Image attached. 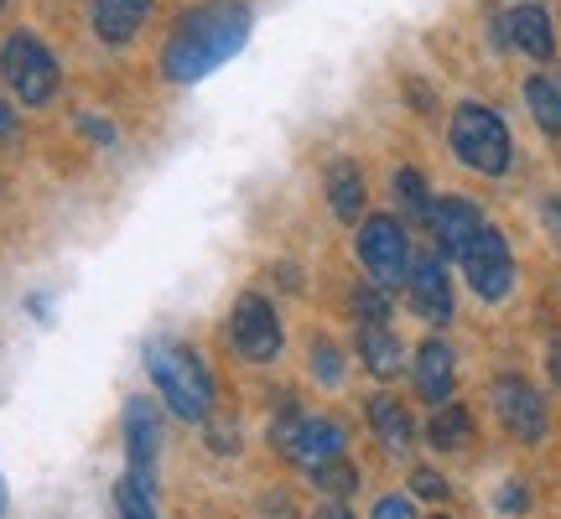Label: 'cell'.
<instances>
[{
  "instance_id": "obj_1",
  "label": "cell",
  "mask_w": 561,
  "mask_h": 519,
  "mask_svg": "<svg viewBox=\"0 0 561 519\" xmlns=\"http://www.w3.org/2000/svg\"><path fill=\"white\" fill-rule=\"evenodd\" d=\"M250 37V5L240 0H208L198 11H187L178 21V32L167 42V79L172 83H198L203 73H214L219 62H229Z\"/></svg>"
},
{
  "instance_id": "obj_2",
  "label": "cell",
  "mask_w": 561,
  "mask_h": 519,
  "mask_svg": "<svg viewBox=\"0 0 561 519\" xmlns=\"http://www.w3.org/2000/svg\"><path fill=\"white\" fill-rule=\"evenodd\" d=\"M146 369H151L161 400L182 420H203L214 411V374H208V364L193 348H182V343H151L146 348Z\"/></svg>"
},
{
  "instance_id": "obj_3",
  "label": "cell",
  "mask_w": 561,
  "mask_h": 519,
  "mask_svg": "<svg viewBox=\"0 0 561 519\" xmlns=\"http://www.w3.org/2000/svg\"><path fill=\"white\" fill-rule=\"evenodd\" d=\"M453 151H458L473 172L483 177H500L510 172V130L494 109H483V104H462L458 115H453Z\"/></svg>"
},
{
  "instance_id": "obj_4",
  "label": "cell",
  "mask_w": 561,
  "mask_h": 519,
  "mask_svg": "<svg viewBox=\"0 0 561 519\" xmlns=\"http://www.w3.org/2000/svg\"><path fill=\"white\" fill-rule=\"evenodd\" d=\"M0 73L11 83V94L21 104H47L58 94V58L42 47V37L32 32H11L0 47Z\"/></svg>"
},
{
  "instance_id": "obj_5",
  "label": "cell",
  "mask_w": 561,
  "mask_h": 519,
  "mask_svg": "<svg viewBox=\"0 0 561 519\" xmlns=\"http://www.w3.org/2000/svg\"><path fill=\"white\" fill-rule=\"evenodd\" d=\"M271 441H276L291 462L312 468V473L343 458V426L339 420H301L297 411H286V416L271 426Z\"/></svg>"
},
{
  "instance_id": "obj_6",
  "label": "cell",
  "mask_w": 561,
  "mask_h": 519,
  "mask_svg": "<svg viewBox=\"0 0 561 519\" xmlns=\"http://www.w3.org/2000/svg\"><path fill=\"white\" fill-rule=\"evenodd\" d=\"M462 276H468V286H473L483 301H504V297H510V286H515V260H510L504 234L479 229V234H473V244L462 250Z\"/></svg>"
},
{
  "instance_id": "obj_7",
  "label": "cell",
  "mask_w": 561,
  "mask_h": 519,
  "mask_svg": "<svg viewBox=\"0 0 561 519\" xmlns=\"http://www.w3.org/2000/svg\"><path fill=\"white\" fill-rule=\"evenodd\" d=\"M359 260L364 270L375 276V286H401L405 270H411V240L396 219H369L359 229Z\"/></svg>"
},
{
  "instance_id": "obj_8",
  "label": "cell",
  "mask_w": 561,
  "mask_h": 519,
  "mask_svg": "<svg viewBox=\"0 0 561 519\" xmlns=\"http://www.w3.org/2000/svg\"><path fill=\"white\" fill-rule=\"evenodd\" d=\"M229 338L244 359H276L280 354V322L265 297H240L234 318H229Z\"/></svg>"
},
{
  "instance_id": "obj_9",
  "label": "cell",
  "mask_w": 561,
  "mask_h": 519,
  "mask_svg": "<svg viewBox=\"0 0 561 519\" xmlns=\"http://www.w3.org/2000/svg\"><path fill=\"white\" fill-rule=\"evenodd\" d=\"M157 447H161V426H157V411L146 400H130L125 405V452H130V473L125 478L136 488H157Z\"/></svg>"
},
{
  "instance_id": "obj_10",
  "label": "cell",
  "mask_w": 561,
  "mask_h": 519,
  "mask_svg": "<svg viewBox=\"0 0 561 519\" xmlns=\"http://www.w3.org/2000/svg\"><path fill=\"white\" fill-rule=\"evenodd\" d=\"M494 405H500V420L520 441H541L546 437V405L525 380H500L494 384Z\"/></svg>"
},
{
  "instance_id": "obj_11",
  "label": "cell",
  "mask_w": 561,
  "mask_h": 519,
  "mask_svg": "<svg viewBox=\"0 0 561 519\" xmlns=\"http://www.w3.org/2000/svg\"><path fill=\"white\" fill-rule=\"evenodd\" d=\"M432 234H437V244H442V255H453V260H462V250L473 244V234L483 229V219H479V208L468 198H442V203H432Z\"/></svg>"
},
{
  "instance_id": "obj_12",
  "label": "cell",
  "mask_w": 561,
  "mask_h": 519,
  "mask_svg": "<svg viewBox=\"0 0 561 519\" xmlns=\"http://www.w3.org/2000/svg\"><path fill=\"white\" fill-rule=\"evenodd\" d=\"M411 307L421 312V322H447L453 318V286H447L442 260H421L416 270H411Z\"/></svg>"
},
{
  "instance_id": "obj_13",
  "label": "cell",
  "mask_w": 561,
  "mask_h": 519,
  "mask_svg": "<svg viewBox=\"0 0 561 519\" xmlns=\"http://www.w3.org/2000/svg\"><path fill=\"white\" fill-rule=\"evenodd\" d=\"M504 42H515L520 53L530 58H551L557 53V32H551V16H546V5H515L510 21H504Z\"/></svg>"
},
{
  "instance_id": "obj_14",
  "label": "cell",
  "mask_w": 561,
  "mask_h": 519,
  "mask_svg": "<svg viewBox=\"0 0 561 519\" xmlns=\"http://www.w3.org/2000/svg\"><path fill=\"white\" fill-rule=\"evenodd\" d=\"M146 11H151V0H94V32H100L104 42L125 47V42L136 37V26Z\"/></svg>"
},
{
  "instance_id": "obj_15",
  "label": "cell",
  "mask_w": 561,
  "mask_h": 519,
  "mask_svg": "<svg viewBox=\"0 0 561 519\" xmlns=\"http://www.w3.org/2000/svg\"><path fill=\"white\" fill-rule=\"evenodd\" d=\"M359 354L369 364V374H380V380L401 374V364H405V348L396 343V333L385 322H364L359 327Z\"/></svg>"
},
{
  "instance_id": "obj_16",
  "label": "cell",
  "mask_w": 561,
  "mask_h": 519,
  "mask_svg": "<svg viewBox=\"0 0 561 519\" xmlns=\"http://www.w3.org/2000/svg\"><path fill=\"white\" fill-rule=\"evenodd\" d=\"M453 374H458V369H453V348H447V343H426L416 354V390L426 400L442 405V400L453 395Z\"/></svg>"
},
{
  "instance_id": "obj_17",
  "label": "cell",
  "mask_w": 561,
  "mask_h": 519,
  "mask_svg": "<svg viewBox=\"0 0 561 519\" xmlns=\"http://www.w3.org/2000/svg\"><path fill=\"white\" fill-rule=\"evenodd\" d=\"M369 426H375V437H380L390 452H405L411 437H416V420L405 416V405L401 400H390V395L369 400Z\"/></svg>"
},
{
  "instance_id": "obj_18",
  "label": "cell",
  "mask_w": 561,
  "mask_h": 519,
  "mask_svg": "<svg viewBox=\"0 0 561 519\" xmlns=\"http://www.w3.org/2000/svg\"><path fill=\"white\" fill-rule=\"evenodd\" d=\"M328 198H333L339 219H359L364 214V177L354 161H333L328 166Z\"/></svg>"
},
{
  "instance_id": "obj_19",
  "label": "cell",
  "mask_w": 561,
  "mask_h": 519,
  "mask_svg": "<svg viewBox=\"0 0 561 519\" xmlns=\"http://www.w3.org/2000/svg\"><path fill=\"white\" fill-rule=\"evenodd\" d=\"M426 437H432V447H437V452H462V447L473 441V416H468L462 405H447V400H442V411L432 416Z\"/></svg>"
},
{
  "instance_id": "obj_20",
  "label": "cell",
  "mask_w": 561,
  "mask_h": 519,
  "mask_svg": "<svg viewBox=\"0 0 561 519\" xmlns=\"http://www.w3.org/2000/svg\"><path fill=\"white\" fill-rule=\"evenodd\" d=\"M525 104H530V115L541 125L546 136H561V83L536 73V79L525 83Z\"/></svg>"
},
{
  "instance_id": "obj_21",
  "label": "cell",
  "mask_w": 561,
  "mask_h": 519,
  "mask_svg": "<svg viewBox=\"0 0 561 519\" xmlns=\"http://www.w3.org/2000/svg\"><path fill=\"white\" fill-rule=\"evenodd\" d=\"M115 504H121V519H157V509H151V494H146V488H136L130 478L115 483Z\"/></svg>"
},
{
  "instance_id": "obj_22",
  "label": "cell",
  "mask_w": 561,
  "mask_h": 519,
  "mask_svg": "<svg viewBox=\"0 0 561 519\" xmlns=\"http://www.w3.org/2000/svg\"><path fill=\"white\" fill-rule=\"evenodd\" d=\"M396 193H401V203L411 208V214H421V219L432 214V198H426V182H421V172H411V166H405V172H396Z\"/></svg>"
},
{
  "instance_id": "obj_23",
  "label": "cell",
  "mask_w": 561,
  "mask_h": 519,
  "mask_svg": "<svg viewBox=\"0 0 561 519\" xmlns=\"http://www.w3.org/2000/svg\"><path fill=\"white\" fill-rule=\"evenodd\" d=\"M354 483H359V473H354L343 458L328 462V468H318V488H328L333 499H348V494H354Z\"/></svg>"
},
{
  "instance_id": "obj_24",
  "label": "cell",
  "mask_w": 561,
  "mask_h": 519,
  "mask_svg": "<svg viewBox=\"0 0 561 519\" xmlns=\"http://www.w3.org/2000/svg\"><path fill=\"white\" fill-rule=\"evenodd\" d=\"M312 374H318L322 384L343 380V364H339V348H333V343H318V348H312Z\"/></svg>"
},
{
  "instance_id": "obj_25",
  "label": "cell",
  "mask_w": 561,
  "mask_h": 519,
  "mask_svg": "<svg viewBox=\"0 0 561 519\" xmlns=\"http://www.w3.org/2000/svg\"><path fill=\"white\" fill-rule=\"evenodd\" d=\"M525 483H504V494H500V509L504 515H525Z\"/></svg>"
},
{
  "instance_id": "obj_26",
  "label": "cell",
  "mask_w": 561,
  "mask_h": 519,
  "mask_svg": "<svg viewBox=\"0 0 561 519\" xmlns=\"http://www.w3.org/2000/svg\"><path fill=\"white\" fill-rule=\"evenodd\" d=\"M375 519H416V509L405 499H380L375 504Z\"/></svg>"
},
{
  "instance_id": "obj_27",
  "label": "cell",
  "mask_w": 561,
  "mask_h": 519,
  "mask_svg": "<svg viewBox=\"0 0 561 519\" xmlns=\"http://www.w3.org/2000/svg\"><path fill=\"white\" fill-rule=\"evenodd\" d=\"M416 494H421V499H442V494H447V483H442L437 473H426V468H421V473H416Z\"/></svg>"
},
{
  "instance_id": "obj_28",
  "label": "cell",
  "mask_w": 561,
  "mask_h": 519,
  "mask_svg": "<svg viewBox=\"0 0 561 519\" xmlns=\"http://www.w3.org/2000/svg\"><path fill=\"white\" fill-rule=\"evenodd\" d=\"M16 136V109L5 104V94H0V140H11Z\"/></svg>"
},
{
  "instance_id": "obj_29",
  "label": "cell",
  "mask_w": 561,
  "mask_h": 519,
  "mask_svg": "<svg viewBox=\"0 0 561 519\" xmlns=\"http://www.w3.org/2000/svg\"><path fill=\"white\" fill-rule=\"evenodd\" d=\"M83 130H89V136H94V140H104V146L115 140V130H110V125H100V120H94V115H83Z\"/></svg>"
},
{
  "instance_id": "obj_30",
  "label": "cell",
  "mask_w": 561,
  "mask_h": 519,
  "mask_svg": "<svg viewBox=\"0 0 561 519\" xmlns=\"http://www.w3.org/2000/svg\"><path fill=\"white\" fill-rule=\"evenodd\" d=\"M318 519H354V515L343 509V499H328V504H322V509H318Z\"/></svg>"
},
{
  "instance_id": "obj_31",
  "label": "cell",
  "mask_w": 561,
  "mask_h": 519,
  "mask_svg": "<svg viewBox=\"0 0 561 519\" xmlns=\"http://www.w3.org/2000/svg\"><path fill=\"white\" fill-rule=\"evenodd\" d=\"M551 374H557V384H561V343L551 348Z\"/></svg>"
},
{
  "instance_id": "obj_32",
  "label": "cell",
  "mask_w": 561,
  "mask_h": 519,
  "mask_svg": "<svg viewBox=\"0 0 561 519\" xmlns=\"http://www.w3.org/2000/svg\"><path fill=\"white\" fill-rule=\"evenodd\" d=\"M0 515H5V483H0Z\"/></svg>"
},
{
  "instance_id": "obj_33",
  "label": "cell",
  "mask_w": 561,
  "mask_h": 519,
  "mask_svg": "<svg viewBox=\"0 0 561 519\" xmlns=\"http://www.w3.org/2000/svg\"><path fill=\"white\" fill-rule=\"evenodd\" d=\"M0 5H5V0H0Z\"/></svg>"
}]
</instances>
